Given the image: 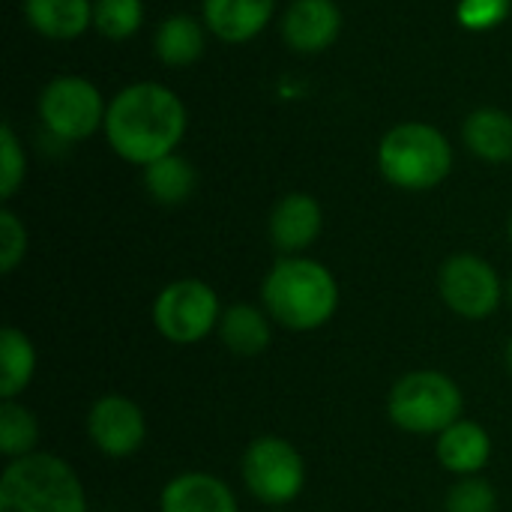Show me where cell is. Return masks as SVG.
Here are the masks:
<instances>
[{
    "instance_id": "7c38bea8",
    "label": "cell",
    "mask_w": 512,
    "mask_h": 512,
    "mask_svg": "<svg viewBox=\"0 0 512 512\" xmlns=\"http://www.w3.org/2000/svg\"><path fill=\"white\" fill-rule=\"evenodd\" d=\"M324 228L321 204L306 192L285 195L273 213H270V240L282 255H300L306 252Z\"/></svg>"
},
{
    "instance_id": "ba28073f",
    "label": "cell",
    "mask_w": 512,
    "mask_h": 512,
    "mask_svg": "<svg viewBox=\"0 0 512 512\" xmlns=\"http://www.w3.org/2000/svg\"><path fill=\"white\" fill-rule=\"evenodd\" d=\"M438 294L444 306L465 321H486L498 312L504 285L498 270L471 252L450 255L438 270Z\"/></svg>"
},
{
    "instance_id": "5b68a950",
    "label": "cell",
    "mask_w": 512,
    "mask_h": 512,
    "mask_svg": "<svg viewBox=\"0 0 512 512\" xmlns=\"http://www.w3.org/2000/svg\"><path fill=\"white\" fill-rule=\"evenodd\" d=\"M462 387L438 369H414L402 375L387 396V417L408 435H441L462 420Z\"/></svg>"
},
{
    "instance_id": "8fae6325",
    "label": "cell",
    "mask_w": 512,
    "mask_h": 512,
    "mask_svg": "<svg viewBox=\"0 0 512 512\" xmlns=\"http://www.w3.org/2000/svg\"><path fill=\"white\" fill-rule=\"evenodd\" d=\"M342 12L333 0H294L282 18L285 42L300 54H318L336 42Z\"/></svg>"
},
{
    "instance_id": "ac0fdd59",
    "label": "cell",
    "mask_w": 512,
    "mask_h": 512,
    "mask_svg": "<svg viewBox=\"0 0 512 512\" xmlns=\"http://www.w3.org/2000/svg\"><path fill=\"white\" fill-rule=\"evenodd\" d=\"M462 138L468 150L483 162H507L512 159V117L501 108H480L468 114Z\"/></svg>"
},
{
    "instance_id": "7a4b0ae2",
    "label": "cell",
    "mask_w": 512,
    "mask_h": 512,
    "mask_svg": "<svg viewBox=\"0 0 512 512\" xmlns=\"http://www.w3.org/2000/svg\"><path fill=\"white\" fill-rule=\"evenodd\" d=\"M261 306L273 324L291 333H312L336 318L339 282L321 261L285 255L261 282Z\"/></svg>"
},
{
    "instance_id": "d4e9b609",
    "label": "cell",
    "mask_w": 512,
    "mask_h": 512,
    "mask_svg": "<svg viewBox=\"0 0 512 512\" xmlns=\"http://www.w3.org/2000/svg\"><path fill=\"white\" fill-rule=\"evenodd\" d=\"M24 171H27V162H24V150L12 132L9 123H3L0 129V198L9 201L18 186L24 183Z\"/></svg>"
},
{
    "instance_id": "9c48e42d",
    "label": "cell",
    "mask_w": 512,
    "mask_h": 512,
    "mask_svg": "<svg viewBox=\"0 0 512 512\" xmlns=\"http://www.w3.org/2000/svg\"><path fill=\"white\" fill-rule=\"evenodd\" d=\"M105 105L99 90L75 75H60L48 81L39 96L42 126L60 141H84L105 123Z\"/></svg>"
},
{
    "instance_id": "ffe728a7",
    "label": "cell",
    "mask_w": 512,
    "mask_h": 512,
    "mask_svg": "<svg viewBox=\"0 0 512 512\" xmlns=\"http://www.w3.org/2000/svg\"><path fill=\"white\" fill-rule=\"evenodd\" d=\"M153 45L165 66H189L204 51V27L192 15H171L159 24Z\"/></svg>"
},
{
    "instance_id": "e0dca14e",
    "label": "cell",
    "mask_w": 512,
    "mask_h": 512,
    "mask_svg": "<svg viewBox=\"0 0 512 512\" xmlns=\"http://www.w3.org/2000/svg\"><path fill=\"white\" fill-rule=\"evenodd\" d=\"M30 27L48 39H75L93 24L90 0H24Z\"/></svg>"
},
{
    "instance_id": "44dd1931",
    "label": "cell",
    "mask_w": 512,
    "mask_h": 512,
    "mask_svg": "<svg viewBox=\"0 0 512 512\" xmlns=\"http://www.w3.org/2000/svg\"><path fill=\"white\" fill-rule=\"evenodd\" d=\"M144 189L150 192L156 204L177 207L195 192V168L177 153L162 156L144 168Z\"/></svg>"
},
{
    "instance_id": "277c9868",
    "label": "cell",
    "mask_w": 512,
    "mask_h": 512,
    "mask_svg": "<svg viewBox=\"0 0 512 512\" xmlns=\"http://www.w3.org/2000/svg\"><path fill=\"white\" fill-rule=\"evenodd\" d=\"M378 168L387 183L426 192L441 186L453 171V147L429 123H402L381 138Z\"/></svg>"
},
{
    "instance_id": "cb8c5ba5",
    "label": "cell",
    "mask_w": 512,
    "mask_h": 512,
    "mask_svg": "<svg viewBox=\"0 0 512 512\" xmlns=\"http://www.w3.org/2000/svg\"><path fill=\"white\" fill-rule=\"evenodd\" d=\"M444 512H498V492L483 477H462L447 492Z\"/></svg>"
},
{
    "instance_id": "52a82bcc",
    "label": "cell",
    "mask_w": 512,
    "mask_h": 512,
    "mask_svg": "<svg viewBox=\"0 0 512 512\" xmlns=\"http://www.w3.org/2000/svg\"><path fill=\"white\" fill-rule=\"evenodd\" d=\"M219 294L201 279H177L153 300V327L171 345H198L219 330Z\"/></svg>"
},
{
    "instance_id": "603a6c76",
    "label": "cell",
    "mask_w": 512,
    "mask_h": 512,
    "mask_svg": "<svg viewBox=\"0 0 512 512\" xmlns=\"http://www.w3.org/2000/svg\"><path fill=\"white\" fill-rule=\"evenodd\" d=\"M144 18L141 0H96L93 3V24L105 39H129Z\"/></svg>"
},
{
    "instance_id": "3957f363",
    "label": "cell",
    "mask_w": 512,
    "mask_h": 512,
    "mask_svg": "<svg viewBox=\"0 0 512 512\" xmlns=\"http://www.w3.org/2000/svg\"><path fill=\"white\" fill-rule=\"evenodd\" d=\"M0 512H87V495L69 462L30 453L3 468Z\"/></svg>"
},
{
    "instance_id": "484cf974",
    "label": "cell",
    "mask_w": 512,
    "mask_h": 512,
    "mask_svg": "<svg viewBox=\"0 0 512 512\" xmlns=\"http://www.w3.org/2000/svg\"><path fill=\"white\" fill-rule=\"evenodd\" d=\"M27 255V228L12 210H0V273H12Z\"/></svg>"
},
{
    "instance_id": "f1b7e54d",
    "label": "cell",
    "mask_w": 512,
    "mask_h": 512,
    "mask_svg": "<svg viewBox=\"0 0 512 512\" xmlns=\"http://www.w3.org/2000/svg\"><path fill=\"white\" fill-rule=\"evenodd\" d=\"M507 297H510V303H512V276H510V282H507Z\"/></svg>"
},
{
    "instance_id": "4316f807",
    "label": "cell",
    "mask_w": 512,
    "mask_h": 512,
    "mask_svg": "<svg viewBox=\"0 0 512 512\" xmlns=\"http://www.w3.org/2000/svg\"><path fill=\"white\" fill-rule=\"evenodd\" d=\"M510 9V0H462L459 6V18L465 27H495Z\"/></svg>"
},
{
    "instance_id": "6da1fadb",
    "label": "cell",
    "mask_w": 512,
    "mask_h": 512,
    "mask_svg": "<svg viewBox=\"0 0 512 512\" xmlns=\"http://www.w3.org/2000/svg\"><path fill=\"white\" fill-rule=\"evenodd\" d=\"M186 132V108L174 90L141 81L120 90L105 111V135L111 150L132 165H153L171 156Z\"/></svg>"
},
{
    "instance_id": "7402d4cb",
    "label": "cell",
    "mask_w": 512,
    "mask_h": 512,
    "mask_svg": "<svg viewBox=\"0 0 512 512\" xmlns=\"http://www.w3.org/2000/svg\"><path fill=\"white\" fill-rule=\"evenodd\" d=\"M39 444V420L18 399H6L0 405V453L12 462L36 453Z\"/></svg>"
},
{
    "instance_id": "2e32d148",
    "label": "cell",
    "mask_w": 512,
    "mask_h": 512,
    "mask_svg": "<svg viewBox=\"0 0 512 512\" xmlns=\"http://www.w3.org/2000/svg\"><path fill=\"white\" fill-rule=\"evenodd\" d=\"M219 342L234 357H258L270 348L273 339V321L264 312V306L252 303H234L222 312L219 321Z\"/></svg>"
},
{
    "instance_id": "d6986e66",
    "label": "cell",
    "mask_w": 512,
    "mask_h": 512,
    "mask_svg": "<svg viewBox=\"0 0 512 512\" xmlns=\"http://www.w3.org/2000/svg\"><path fill=\"white\" fill-rule=\"evenodd\" d=\"M36 375V348L30 336L12 324L0 333V399H18Z\"/></svg>"
},
{
    "instance_id": "9a60e30c",
    "label": "cell",
    "mask_w": 512,
    "mask_h": 512,
    "mask_svg": "<svg viewBox=\"0 0 512 512\" xmlns=\"http://www.w3.org/2000/svg\"><path fill=\"white\" fill-rule=\"evenodd\" d=\"M273 6L276 0H204V21L216 39L240 45L267 27Z\"/></svg>"
},
{
    "instance_id": "f546056e",
    "label": "cell",
    "mask_w": 512,
    "mask_h": 512,
    "mask_svg": "<svg viewBox=\"0 0 512 512\" xmlns=\"http://www.w3.org/2000/svg\"><path fill=\"white\" fill-rule=\"evenodd\" d=\"M510 240H512V216H510Z\"/></svg>"
},
{
    "instance_id": "83f0119b",
    "label": "cell",
    "mask_w": 512,
    "mask_h": 512,
    "mask_svg": "<svg viewBox=\"0 0 512 512\" xmlns=\"http://www.w3.org/2000/svg\"><path fill=\"white\" fill-rule=\"evenodd\" d=\"M504 360H507V369H510V375H512V336H510V342H507V348H504Z\"/></svg>"
},
{
    "instance_id": "8992f818",
    "label": "cell",
    "mask_w": 512,
    "mask_h": 512,
    "mask_svg": "<svg viewBox=\"0 0 512 512\" xmlns=\"http://www.w3.org/2000/svg\"><path fill=\"white\" fill-rule=\"evenodd\" d=\"M240 480L258 504L285 507L306 489V462L288 438L261 435L243 450Z\"/></svg>"
},
{
    "instance_id": "30bf717a",
    "label": "cell",
    "mask_w": 512,
    "mask_h": 512,
    "mask_svg": "<svg viewBox=\"0 0 512 512\" xmlns=\"http://www.w3.org/2000/svg\"><path fill=\"white\" fill-rule=\"evenodd\" d=\"M87 438L102 456L129 459L147 441V417L129 396L105 393L87 411Z\"/></svg>"
},
{
    "instance_id": "4fadbf2b",
    "label": "cell",
    "mask_w": 512,
    "mask_h": 512,
    "mask_svg": "<svg viewBox=\"0 0 512 512\" xmlns=\"http://www.w3.org/2000/svg\"><path fill=\"white\" fill-rule=\"evenodd\" d=\"M159 512H240L234 489L204 471H186L159 492Z\"/></svg>"
},
{
    "instance_id": "5bb4252c",
    "label": "cell",
    "mask_w": 512,
    "mask_h": 512,
    "mask_svg": "<svg viewBox=\"0 0 512 512\" xmlns=\"http://www.w3.org/2000/svg\"><path fill=\"white\" fill-rule=\"evenodd\" d=\"M435 456H438L441 468L447 474H456L459 480L480 477L492 459V435L486 432V426L462 417L438 435Z\"/></svg>"
}]
</instances>
